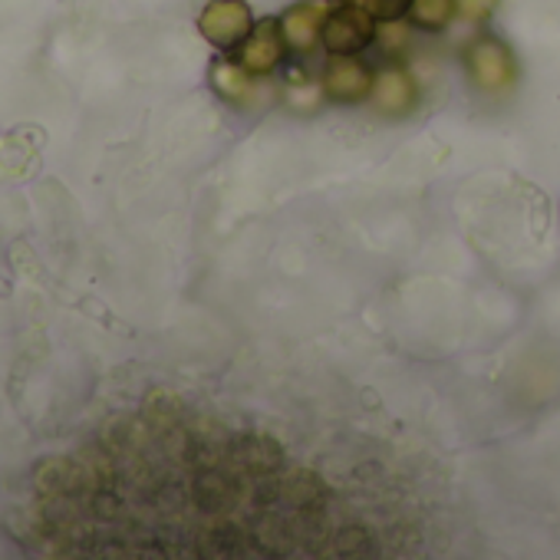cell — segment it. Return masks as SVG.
Segmentation results:
<instances>
[{"label":"cell","instance_id":"obj_6","mask_svg":"<svg viewBox=\"0 0 560 560\" xmlns=\"http://www.w3.org/2000/svg\"><path fill=\"white\" fill-rule=\"evenodd\" d=\"M327 4L320 0H304V4H294L280 14V31H284V40L291 47V54L307 57L320 47L324 37V24H327Z\"/></svg>","mask_w":560,"mask_h":560},{"label":"cell","instance_id":"obj_8","mask_svg":"<svg viewBox=\"0 0 560 560\" xmlns=\"http://www.w3.org/2000/svg\"><path fill=\"white\" fill-rule=\"evenodd\" d=\"M416 100H419L416 80L402 67H386V70L376 73L373 96H370L376 113H383V116H406L416 106Z\"/></svg>","mask_w":560,"mask_h":560},{"label":"cell","instance_id":"obj_11","mask_svg":"<svg viewBox=\"0 0 560 560\" xmlns=\"http://www.w3.org/2000/svg\"><path fill=\"white\" fill-rule=\"evenodd\" d=\"M324 4H347V0H324Z\"/></svg>","mask_w":560,"mask_h":560},{"label":"cell","instance_id":"obj_9","mask_svg":"<svg viewBox=\"0 0 560 560\" xmlns=\"http://www.w3.org/2000/svg\"><path fill=\"white\" fill-rule=\"evenodd\" d=\"M360 4L380 21V24H389V21H406L409 11H412V0H360Z\"/></svg>","mask_w":560,"mask_h":560},{"label":"cell","instance_id":"obj_5","mask_svg":"<svg viewBox=\"0 0 560 560\" xmlns=\"http://www.w3.org/2000/svg\"><path fill=\"white\" fill-rule=\"evenodd\" d=\"M291 47L284 40V31H280V18H264L254 24L250 37L237 47V60L244 70H250L254 77H270L280 63L288 60Z\"/></svg>","mask_w":560,"mask_h":560},{"label":"cell","instance_id":"obj_7","mask_svg":"<svg viewBox=\"0 0 560 560\" xmlns=\"http://www.w3.org/2000/svg\"><path fill=\"white\" fill-rule=\"evenodd\" d=\"M208 83L214 96H221L231 106H250L257 96V77L241 67L234 57H214L208 67Z\"/></svg>","mask_w":560,"mask_h":560},{"label":"cell","instance_id":"obj_4","mask_svg":"<svg viewBox=\"0 0 560 560\" xmlns=\"http://www.w3.org/2000/svg\"><path fill=\"white\" fill-rule=\"evenodd\" d=\"M373 83H376V70L366 60H360V54L357 57L327 54L324 77H320V90L327 100L347 103V106L366 103L373 96Z\"/></svg>","mask_w":560,"mask_h":560},{"label":"cell","instance_id":"obj_1","mask_svg":"<svg viewBox=\"0 0 560 560\" xmlns=\"http://www.w3.org/2000/svg\"><path fill=\"white\" fill-rule=\"evenodd\" d=\"M465 70H468L471 86L478 93H488V96L508 93L514 86V80H517L514 54L498 37H478V40H471L465 47Z\"/></svg>","mask_w":560,"mask_h":560},{"label":"cell","instance_id":"obj_3","mask_svg":"<svg viewBox=\"0 0 560 560\" xmlns=\"http://www.w3.org/2000/svg\"><path fill=\"white\" fill-rule=\"evenodd\" d=\"M254 11L247 0H211L198 18V34L221 54H234L254 31Z\"/></svg>","mask_w":560,"mask_h":560},{"label":"cell","instance_id":"obj_2","mask_svg":"<svg viewBox=\"0 0 560 560\" xmlns=\"http://www.w3.org/2000/svg\"><path fill=\"white\" fill-rule=\"evenodd\" d=\"M376 31H380V21L360 4V0H347V4L327 14L320 47L334 57H357L366 47H373Z\"/></svg>","mask_w":560,"mask_h":560},{"label":"cell","instance_id":"obj_10","mask_svg":"<svg viewBox=\"0 0 560 560\" xmlns=\"http://www.w3.org/2000/svg\"><path fill=\"white\" fill-rule=\"evenodd\" d=\"M455 8H458V18H465L471 24H485L494 14L498 0H455Z\"/></svg>","mask_w":560,"mask_h":560}]
</instances>
